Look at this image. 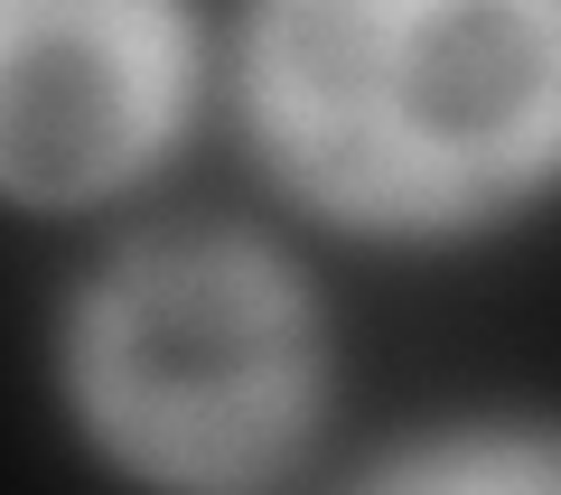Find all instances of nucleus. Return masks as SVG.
Wrapping results in <instances>:
<instances>
[{
	"label": "nucleus",
	"instance_id": "f257e3e1",
	"mask_svg": "<svg viewBox=\"0 0 561 495\" xmlns=\"http://www.w3.org/2000/svg\"><path fill=\"white\" fill-rule=\"evenodd\" d=\"M253 94L328 206L478 216L561 159V0H272Z\"/></svg>",
	"mask_w": 561,
	"mask_h": 495
},
{
	"label": "nucleus",
	"instance_id": "f03ea898",
	"mask_svg": "<svg viewBox=\"0 0 561 495\" xmlns=\"http://www.w3.org/2000/svg\"><path fill=\"white\" fill-rule=\"evenodd\" d=\"M94 421L160 476H253L309 402V327L234 243H169L84 318Z\"/></svg>",
	"mask_w": 561,
	"mask_h": 495
},
{
	"label": "nucleus",
	"instance_id": "7ed1b4c3",
	"mask_svg": "<svg viewBox=\"0 0 561 495\" xmlns=\"http://www.w3.org/2000/svg\"><path fill=\"white\" fill-rule=\"evenodd\" d=\"M187 84L169 0H0V187L94 197L160 150Z\"/></svg>",
	"mask_w": 561,
	"mask_h": 495
},
{
	"label": "nucleus",
	"instance_id": "20e7f679",
	"mask_svg": "<svg viewBox=\"0 0 561 495\" xmlns=\"http://www.w3.org/2000/svg\"><path fill=\"white\" fill-rule=\"evenodd\" d=\"M431 476H449V486H468V476H561V458H534V449H496V458H440Z\"/></svg>",
	"mask_w": 561,
	"mask_h": 495
}]
</instances>
